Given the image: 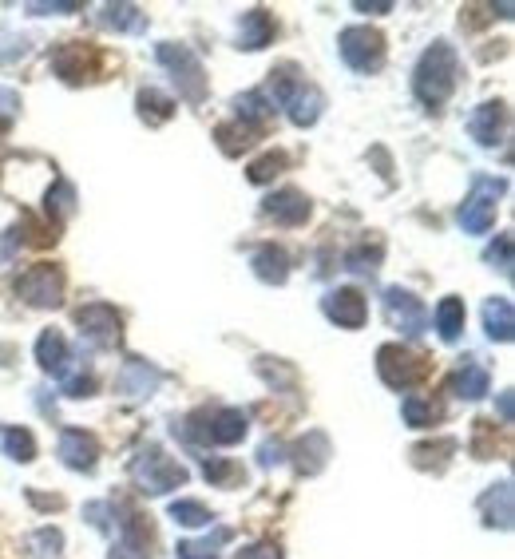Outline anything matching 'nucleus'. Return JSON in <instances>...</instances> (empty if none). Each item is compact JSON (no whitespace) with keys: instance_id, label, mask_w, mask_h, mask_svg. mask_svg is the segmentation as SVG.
Listing matches in <instances>:
<instances>
[{"instance_id":"1","label":"nucleus","mask_w":515,"mask_h":559,"mask_svg":"<svg viewBox=\"0 0 515 559\" xmlns=\"http://www.w3.org/2000/svg\"><path fill=\"white\" fill-rule=\"evenodd\" d=\"M456 80H460V56H456L452 44L436 40V44L420 56V64H416V72H412V92H416L420 104L440 108V104L456 92Z\"/></svg>"},{"instance_id":"2","label":"nucleus","mask_w":515,"mask_h":559,"mask_svg":"<svg viewBox=\"0 0 515 559\" xmlns=\"http://www.w3.org/2000/svg\"><path fill=\"white\" fill-rule=\"evenodd\" d=\"M270 88H274V100L286 108V115L298 123V127H309L317 123V115L325 108V96L306 84V76H298L294 64H282L278 72H270Z\"/></svg>"},{"instance_id":"3","label":"nucleus","mask_w":515,"mask_h":559,"mask_svg":"<svg viewBox=\"0 0 515 559\" xmlns=\"http://www.w3.org/2000/svg\"><path fill=\"white\" fill-rule=\"evenodd\" d=\"M131 476H135L139 492H147V496H163V492H171V488H183V484H187V468H183L175 456H167L163 448H155V445L143 448V452L135 456Z\"/></svg>"},{"instance_id":"4","label":"nucleus","mask_w":515,"mask_h":559,"mask_svg":"<svg viewBox=\"0 0 515 559\" xmlns=\"http://www.w3.org/2000/svg\"><path fill=\"white\" fill-rule=\"evenodd\" d=\"M159 64L171 72V80H175V88H179V96L187 100V104H203L206 100V72H203V60L187 48V44H159Z\"/></svg>"},{"instance_id":"5","label":"nucleus","mask_w":515,"mask_h":559,"mask_svg":"<svg viewBox=\"0 0 515 559\" xmlns=\"http://www.w3.org/2000/svg\"><path fill=\"white\" fill-rule=\"evenodd\" d=\"M337 52H341V60H345L353 72L369 76V72H377V68L385 64V36H381L377 28H369V24H353V28L341 32Z\"/></svg>"},{"instance_id":"6","label":"nucleus","mask_w":515,"mask_h":559,"mask_svg":"<svg viewBox=\"0 0 515 559\" xmlns=\"http://www.w3.org/2000/svg\"><path fill=\"white\" fill-rule=\"evenodd\" d=\"M377 373H381V381L389 389H401L405 393V389L420 385L432 373V365H428V357L412 353L405 345H381L377 349Z\"/></svg>"},{"instance_id":"7","label":"nucleus","mask_w":515,"mask_h":559,"mask_svg":"<svg viewBox=\"0 0 515 559\" xmlns=\"http://www.w3.org/2000/svg\"><path fill=\"white\" fill-rule=\"evenodd\" d=\"M504 187H508L504 179H488V175H480L472 183V195L460 207V226L468 234H488L492 230V223H496V199L504 195Z\"/></svg>"},{"instance_id":"8","label":"nucleus","mask_w":515,"mask_h":559,"mask_svg":"<svg viewBox=\"0 0 515 559\" xmlns=\"http://www.w3.org/2000/svg\"><path fill=\"white\" fill-rule=\"evenodd\" d=\"M16 294L36 310H56L64 302V274L56 266L40 262V266H32L16 278Z\"/></svg>"},{"instance_id":"9","label":"nucleus","mask_w":515,"mask_h":559,"mask_svg":"<svg viewBox=\"0 0 515 559\" xmlns=\"http://www.w3.org/2000/svg\"><path fill=\"white\" fill-rule=\"evenodd\" d=\"M52 68L64 84H88V80H100L103 72V56L84 44V40H72V44H60L56 56H52Z\"/></svg>"},{"instance_id":"10","label":"nucleus","mask_w":515,"mask_h":559,"mask_svg":"<svg viewBox=\"0 0 515 559\" xmlns=\"http://www.w3.org/2000/svg\"><path fill=\"white\" fill-rule=\"evenodd\" d=\"M385 318H389L393 330H401L405 337H420L432 326L428 306L420 298H412L409 290H401V286H389L385 290Z\"/></svg>"},{"instance_id":"11","label":"nucleus","mask_w":515,"mask_h":559,"mask_svg":"<svg viewBox=\"0 0 515 559\" xmlns=\"http://www.w3.org/2000/svg\"><path fill=\"white\" fill-rule=\"evenodd\" d=\"M76 322H80V334L92 337L96 345H119V330H123V318L111 310V306H103V302H92V306H80L76 310Z\"/></svg>"},{"instance_id":"12","label":"nucleus","mask_w":515,"mask_h":559,"mask_svg":"<svg viewBox=\"0 0 515 559\" xmlns=\"http://www.w3.org/2000/svg\"><path fill=\"white\" fill-rule=\"evenodd\" d=\"M321 310H325L329 322H337L345 330H361L365 318H369V306H365V298L357 290H329L325 302H321Z\"/></svg>"},{"instance_id":"13","label":"nucleus","mask_w":515,"mask_h":559,"mask_svg":"<svg viewBox=\"0 0 515 559\" xmlns=\"http://www.w3.org/2000/svg\"><path fill=\"white\" fill-rule=\"evenodd\" d=\"M60 460L68 468H76V472H92L96 460H100V441L92 433H84V429H68L60 437Z\"/></svg>"},{"instance_id":"14","label":"nucleus","mask_w":515,"mask_h":559,"mask_svg":"<svg viewBox=\"0 0 515 559\" xmlns=\"http://www.w3.org/2000/svg\"><path fill=\"white\" fill-rule=\"evenodd\" d=\"M504 127H508V104H500V100H488V104H480V108L472 112V119H468V131H472V139H476V143H484V147L500 143Z\"/></svg>"},{"instance_id":"15","label":"nucleus","mask_w":515,"mask_h":559,"mask_svg":"<svg viewBox=\"0 0 515 559\" xmlns=\"http://www.w3.org/2000/svg\"><path fill=\"white\" fill-rule=\"evenodd\" d=\"M159 381H163V373L155 369V365H147V361H139V357H131L123 369H119V393H127V397H151L155 389H159Z\"/></svg>"},{"instance_id":"16","label":"nucleus","mask_w":515,"mask_h":559,"mask_svg":"<svg viewBox=\"0 0 515 559\" xmlns=\"http://www.w3.org/2000/svg\"><path fill=\"white\" fill-rule=\"evenodd\" d=\"M274 223H282V226H298V223H306L309 219V199L302 195V191H274L270 199H266V207H262Z\"/></svg>"},{"instance_id":"17","label":"nucleus","mask_w":515,"mask_h":559,"mask_svg":"<svg viewBox=\"0 0 515 559\" xmlns=\"http://www.w3.org/2000/svg\"><path fill=\"white\" fill-rule=\"evenodd\" d=\"M270 40H274V20H270V12H266V8H250V12L242 16V24H238V48L258 52V48H266Z\"/></svg>"},{"instance_id":"18","label":"nucleus","mask_w":515,"mask_h":559,"mask_svg":"<svg viewBox=\"0 0 515 559\" xmlns=\"http://www.w3.org/2000/svg\"><path fill=\"white\" fill-rule=\"evenodd\" d=\"M36 361H40V369H48L52 377H64L68 373V361H72V353H68V341L60 330H44L40 341H36Z\"/></svg>"},{"instance_id":"19","label":"nucleus","mask_w":515,"mask_h":559,"mask_svg":"<svg viewBox=\"0 0 515 559\" xmlns=\"http://www.w3.org/2000/svg\"><path fill=\"white\" fill-rule=\"evenodd\" d=\"M480 512H484V524L488 528H512V484H496L492 492H484L480 500Z\"/></svg>"},{"instance_id":"20","label":"nucleus","mask_w":515,"mask_h":559,"mask_svg":"<svg viewBox=\"0 0 515 559\" xmlns=\"http://www.w3.org/2000/svg\"><path fill=\"white\" fill-rule=\"evenodd\" d=\"M452 389H456V397H464V401H480V397L492 389V377H488V369H484L476 357H468V361L460 365Z\"/></svg>"},{"instance_id":"21","label":"nucleus","mask_w":515,"mask_h":559,"mask_svg":"<svg viewBox=\"0 0 515 559\" xmlns=\"http://www.w3.org/2000/svg\"><path fill=\"white\" fill-rule=\"evenodd\" d=\"M254 274H258L262 282H270V286H282V282L290 278V258H286V250H282V246H262V250L254 254Z\"/></svg>"},{"instance_id":"22","label":"nucleus","mask_w":515,"mask_h":559,"mask_svg":"<svg viewBox=\"0 0 515 559\" xmlns=\"http://www.w3.org/2000/svg\"><path fill=\"white\" fill-rule=\"evenodd\" d=\"M325 456H329L325 433H306V437L294 445V464H298V472H306V476L325 468Z\"/></svg>"},{"instance_id":"23","label":"nucleus","mask_w":515,"mask_h":559,"mask_svg":"<svg viewBox=\"0 0 515 559\" xmlns=\"http://www.w3.org/2000/svg\"><path fill=\"white\" fill-rule=\"evenodd\" d=\"M484 330H488L492 341H512L515 314H512V302H508V298H492V302L484 306Z\"/></svg>"},{"instance_id":"24","label":"nucleus","mask_w":515,"mask_h":559,"mask_svg":"<svg viewBox=\"0 0 515 559\" xmlns=\"http://www.w3.org/2000/svg\"><path fill=\"white\" fill-rule=\"evenodd\" d=\"M234 115H238V123H246V127H258V131H262V123L274 115V104H270L262 92H246V96H238V100H234Z\"/></svg>"},{"instance_id":"25","label":"nucleus","mask_w":515,"mask_h":559,"mask_svg":"<svg viewBox=\"0 0 515 559\" xmlns=\"http://www.w3.org/2000/svg\"><path fill=\"white\" fill-rule=\"evenodd\" d=\"M100 24L115 28V32H143L147 16H143V12L135 8V4H103Z\"/></svg>"},{"instance_id":"26","label":"nucleus","mask_w":515,"mask_h":559,"mask_svg":"<svg viewBox=\"0 0 515 559\" xmlns=\"http://www.w3.org/2000/svg\"><path fill=\"white\" fill-rule=\"evenodd\" d=\"M436 330H440L444 341H456L464 334V302L460 298H444L436 306Z\"/></svg>"},{"instance_id":"27","label":"nucleus","mask_w":515,"mask_h":559,"mask_svg":"<svg viewBox=\"0 0 515 559\" xmlns=\"http://www.w3.org/2000/svg\"><path fill=\"white\" fill-rule=\"evenodd\" d=\"M401 417H405V425L409 429H428L432 421H440V405L436 401H428V397H405L401 401Z\"/></svg>"},{"instance_id":"28","label":"nucleus","mask_w":515,"mask_h":559,"mask_svg":"<svg viewBox=\"0 0 515 559\" xmlns=\"http://www.w3.org/2000/svg\"><path fill=\"white\" fill-rule=\"evenodd\" d=\"M214 135H218V147H222L226 155H242L262 131H258V127H246V123H230V127H218Z\"/></svg>"},{"instance_id":"29","label":"nucleus","mask_w":515,"mask_h":559,"mask_svg":"<svg viewBox=\"0 0 515 559\" xmlns=\"http://www.w3.org/2000/svg\"><path fill=\"white\" fill-rule=\"evenodd\" d=\"M139 115H143L151 127H159V123H167V119L175 115V100H167L163 92L147 88V92H139Z\"/></svg>"},{"instance_id":"30","label":"nucleus","mask_w":515,"mask_h":559,"mask_svg":"<svg viewBox=\"0 0 515 559\" xmlns=\"http://www.w3.org/2000/svg\"><path fill=\"white\" fill-rule=\"evenodd\" d=\"M226 540H230V528H218L214 540L210 536L206 540H183L175 548V559H218V544H226Z\"/></svg>"},{"instance_id":"31","label":"nucleus","mask_w":515,"mask_h":559,"mask_svg":"<svg viewBox=\"0 0 515 559\" xmlns=\"http://www.w3.org/2000/svg\"><path fill=\"white\" fill-rule=\"evenodd\" d=\"M381 254H385V246L373 238V242L353 246V250H349V258H345V266H349L353 274H373V270L381 266Z\"/></svg>"},{"instance_id":"32","label":"nucleus","mask_w":515,"mask_h":559,"mask_svg":"<svg viewBox=\"0 0 515 559\" xmlns=\"http://www.w3.org/2000/svg\"><path fill=\"white\" fill-rule=\"evenodd\" d=\"M0 445H4V452L12 460H20V464L36 460V441H32L28 429H0Z\"/></svg>"},{"instance_id":"33","label":"nucleus","mask_w":515,"mask_h":559,"mask_svg":"<svg viewBox=\"0 0 515 559\" xmlns=\"http://www.w3.org/2000/svg\"><path fill=\"white\" fill-rule=\"evenodd\" d=\"M286 163H290V159H286V151H266L262 159H254V163H250V183H270L274 175H282V171H286Z\"/></svg>"},{"instance_id":"34","label":"nucleus","mask_w":515,"mask_h":559,"mask_svg":"<svg viewBox=\"0 0 515 559\" xmlns=\"http://www.w3.org/2000/svg\"><path fill=\"white\" fill-rule=\"evenodd\" d=\"M171 520L183 524V528H203V524H210V512L199 500H175L171 504Z\"/></svg>"},{"instance_id":"35","label":"nucleus","mask_w":515,"mask_h":559,"mask_svg":"<svg viewBox=\"0 0 515 559\" xmlns=\"http://www.w3.org/2000/svg\"><path fill=\"white\" fill-rule=\"evenodd\" d=\"M203 472H206V480H210V484H218V488H230L234 480H242V468H238V464H230V460H206Z\"/></svg>"},{"instance_id":"36","label":"nucleus","mask_w":515,"mask_h":559,"mask_svg":"<svg viewBox=\"0 0 515 559\" xmlns=\"http://www.w3.org/2000/svg\"><path fill=\"white\" fill-rule=\"evenodd\" d=\"M440 452H456V441H440V445H416L412 448V460L420 464V468H428V464H444V456Z\"/></svg>"},{"instance_id":"37","label":"nucleus","mask_w":515,"mask_h":559,"mask_svg":"<svg viewBox=\"0 0 515 559\" xmlns=\"http://www.w3.org/2000/svg\"><path fill=\"white\" fill-rule=\"evenodd\" d=\"M492 266H500L504 274H512V234H500L492 246H488V254H484Z\"/></svg>"},{"instance_id":"38","label":"nucleus","mask_w":515,"mask_h":559,"mask_svg":"<svg viewBox=\"0 0 515 559\" xmlns=\"http://www.w3.org/2000/svg\"><path fill=\"white\" fill-rule=\"evenodd\" d=\"M92 393H96V377L92 373L64 377V397H92Z\"/></svg>"},{"instance_id":"39","label":"nucleus","mask_w":515,"mask_h":559,"mask_svg":"<svg viewBox=\"0 0 515 559\" xmlns=\"http://www.w3.org/2000/svg\"><path fill=\"white\" fill-rule=\"evenodd\" d=\"M76 8H80V0H56V4L32 0V4H28V12H36V16H44V12H76Z\"/></svg>"},{"instance_id":"40","label":"nucleus","mask_w":515,"mask_h":559,"mask_svg":"<svg viewBox=\"0 0 515 559\" xmlns=\"http://www.w3.org/2000/svg\"><path fill=\"white\" fill-rule=\"evenodd\" d=\"M234 559H282V552H278V544H254V548H242Z\"/></svg>"},{"instance_id":"41","label":"nucleus","mask_w":515,"mask_h":559,"mask_svg":"<svg viewBox=\"0 0 515 559\" xmlns=\"http://www.w3.org/2000/svg\"><path fill=\"white\" fill-rule=\"evenodd\" d=\"M16 112H20V96L12 88H0V123H8Z\"/></svg>"},{"instance_id":"42","label":"nucleus","mask_w":515,"mask_h":559,"mask_svg":"<svg viewBox=\"0 0 515 559\" xmlns=\"http://www.w3.org/2000/svg\"><path fill=\"white\" fill-rule=\"evenodd\" d=\"M107 559H147V548H139V544H127V540H119L115 548H111V556Z\"/></svg>"},{"instance_id":"43","label":"nucleus","mask_w":515,"mask_h":559,"mask_svg":"<svg viewBox=\"0 0 515 559\" xmlns=\"http://www.w3.org/2000/svg\"><path fill=\"white\" fill-rule=\"evenodd\" d=\"M258 460H262V468L278 464V460H282V445H278V441H266V445H262V452H258Z\"/></svg>"},{"instance_id":"44","label":"nucleus","mask_w":515,"mask_h":559,"mask_svg":"<svg viewBox=\"0 0 515 559\" xmlns=\"http://www.w3.org/2000/svg\"><path fill=\"white\" fill-rule=\"evenodd\" d=\"M353 8H357V12H369V16H381V12L393 8V0H373V4H369V0H357Z\"/></svg>"},{"instance_id":"45","label":"nucleus","mask_w":515,"mask_h":559,"mask_svg":"<svg viewBox=\"0 0 515 559\" xmlns=\"http://www.w3.org/2000/svg\"><path fill=\"white\" fill-rule=\"evenodd\" d=\"M512 417H515L512 393H500V421H504V425H512Z\"/></svg>"}]
</instances>
